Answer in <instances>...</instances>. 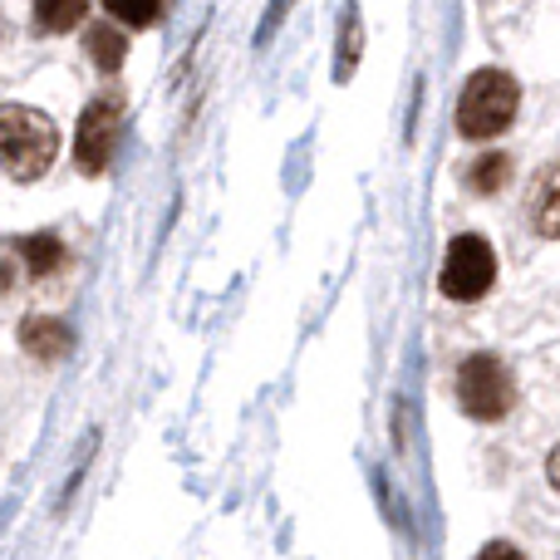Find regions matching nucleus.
<instances>
[{"instance_id":"1","label":"nucleus","mask_w":560,"mask_h":560,"mask_svg":"<svg viewBox=\"0 0 560 560\" xmlns=\"http://www.w3.org/2000/svg\"><path fill=\"white\" fill-rule=\"evenodd\" d=\"M59 158V128L39 108L0 104V173L15 183H35Z\"/></svg>"},{"instance_id":"2","label":"nucleus","mask_w":560,"mask_h":560,"mask_svg":"<svg viewBox=\"0 0 560 560\" xmlns=\"http://www.w3.org/2000/svg\"><path fill=\"white\" fill-rule=\"evenodd\" d=\"M516 104H522V89L506 69H477L463 89V104H457V133L463 138H497L512 128Z\"/></svg>"},{"instance_id":"3","label":"nucleus","mask_w":560,"mask_h":560,"mask_svg":"<svg viewBox=\"0 0 560 560\" xmlns=\"http://www.w3.org/2000/svg\"><path fill=\"white\" fill-rule=\"evenodd\" d=\"M512 398H516V388H512V374H506L502 359L472 354L457 369V404H463V413L477 418V423H497V418L512 408Z\"/></svg>"},{"instance_id":"4","label":"nucleus","mask_w":560,"mask_h":560,"mask_svg":"<svg viewBox=\"0 0 560 560\" xmlns=\"http://www.w3.org/2000/svg\"><path fill=\"white\" fill-rule=\"evenodd\" d=\"M497 280V256L482 236H457L443 256V295L447 300H482Z\"/></svg>"},{"instance_id":"5","label":"nucleus","mask_w":560,"mask_h":560,"mask_svg":"<svg viewBox=\"0 0 560 560\" xmlns=\"http://www.w3.org/2000/svg\"><path fill=\"white\" fill-rule=\"evenodd\" d=\"M118 128H124V104H118L114 94L94 98V104L79 114V133H74V163L79 173H104L108 158H114L118 148Z\"/></svg>"},{"instance_id":"6","label":"nucleus","mask_w":560,"mask_h":560,"mask_svg":"<svg viewBox=\"0 0 560 560\" xmlns=\"http://www.w3.org/2000/svg\"><path fill=\"white\" fill-rule=\"evenodd\" d=\"M526 222L541 236H560V163H551L532 187V202H526Z\"/></svg>"},{"instance_id":"7","label":"nucleus","mask_w":560,"mask_h":560,"mask_svg":"<svg viewBox=\"0 0 560 560\" xmlns=\"http://www.w3.org/2000/svg\"><path fill=\"white\" fill-rule=\"evenodd\" d=\"M20 345H25L35 359H65L69 345H74V335H69L65 319L30 315V319H20Z\"/></svg>"},{"instance_id":"8","label":"nucleus","mask_w":560,"mask_h":560,"mask_svg":"<svg viewBox=\"0 0 560 560\" xmlns=\"http://www.w3.org/2000/svg\"><path fill=\"white\" fill-rule=\"evenodd\" d=\"M89 55H94V65L104 69V74H114V69L124 65V55H128V35L124 30H114V25H94L89 30Z\"/></svg>"},{"instance_id":"9","label":"nucleus","mask_w":560,"mask_h":560,"mask_svg":"<svg viewBox=\"0 0 560 560\" xmlns=\"http://www.w3.org/2000/svg\"><path fill=\"white\" fill-rule=\"evenodd\" d=\"M20 256H25V271H35V276H49L59 261H65V246L55 242L49 232H39V236H25V242L15 246Z\"/></svg>"},{"instance_id":"10","label":"nucleus","mask_w":560,"mask_h":560,"mask_svg":"<svg viewBox=\"0 0 560 560\" xmlns=\"http://www.w3.org/2000/svg\"><path fill=\"white\" fill-rule=\"evenodd\" d=\"M84 15H89L84 0H39V5H35V25L49 30V35H59V30L79 25Z\"/></svg>"},{"instance_id":"11","label":"nucleus","mask_w":560,"mask_h":560,"mask_svg":"<svg viewBox=\"0 0 560 560\" xmlns=\"http://www.w3.org/2000/svg\"><path fill=\"white\" fill-rule=\"evenodd\" d=\"M506 173H512L506 153H482L477 158V167L467 173V183H472V192H497V187L506 183Z\"/></svg>"},{"instance_id":"12","label":"nucleus","mask_w":560,"mask_h":560,"mask_svg":"<svg viewBox=\"0 0 560 560\" xmlns=\"http://www.w3.org/2000/svg\"><path fill=\"white\" fill-rule=\"evenodd\" d=\"M104 15H114V20H124V25H153L158 15H163V5H133V0H108L104 5Z\"/></svg>"},{"instance_id":"13","label":"nucleus","mask_w":560,"mask_h":560,"mask_svg":"<svg viewBox=\"0 0 560 560\" xmlns=\"http://www.w3.org/2000/svg\"><path fill=\"white\" fill-rule=\"evenodd\" d=\"M477 560H526V556L516 551V546H506V541H492V546H487V551L477 556Z\"/></svg>"},{"instance_id":"14","label":"nucleus","mask_w":560,"mask_h":560,"mask_svg":"<svg viewBox=\"0 0 560 560\" xmlns=\"http://www.w3.org/2000/svg\"><path fill=\"white\" fill-rule=\"evenodd\" d=\"M546 477H551V487H556V492H560V447H556V453H551V457H546Z\"/></svg>"}]
</instances>
